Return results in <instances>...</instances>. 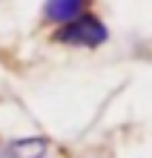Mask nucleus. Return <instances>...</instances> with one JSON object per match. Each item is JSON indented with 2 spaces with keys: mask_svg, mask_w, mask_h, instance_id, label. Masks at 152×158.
Here are the masks:
<instances>
[{
  "mask_svg": "<svg viewBox=\"0 0 152 158\" xmlns=\"http://www.w3.org/2000/svg\"><path fill=\"white\" fill-rule=\"evenodd\" d=\"M109 38V29L101 17H95L92 12H83L80 17L58 26L55 32V40L58 43H66V46H86V49H95V46L106 43Z\"/></svg>",
  "mask_w": 152,
  "mask_h": 158,
  "instance_id": "f257e3e1",
  "label": "nucleus"
},
{
  "mask_svg": "<svg viewBox=\"0 0 152 158\" xmlns=\"http://www.w3.org/2000/svg\"><path fill=\"white\" fill-rule=\"evenodd\" d=\"M46 152H49V141L43 135L17 138V141L0 144V158H43Z\"/></svg>",
  "mask_w": 152,
  "mask_h": 158,
  "instance_id": "f03ea898",
  "label": "nucleus"
},
{
  "mask_svg": "<svg viewBox=\"0 0 152 158\" xmlns=\"http://www.w3.org/2000/svg\"><path fill=\"white\" fill-rule=\"evenodd\" d=\"M86 6H89V0H46L43 15H46V20L63 26V23L75 20V17H80L86 12Z\"/></svg>",
  "mask_w": 152,
  "mask_h": 158,
  "instance_id": "7ed1b4c3",
  "label": "nucleus"
}]
</instances>
